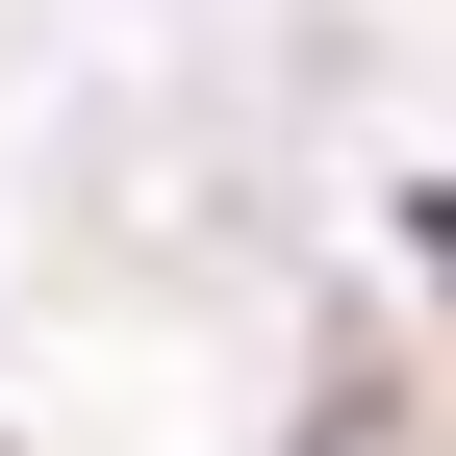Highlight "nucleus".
I'll use <instances>...</instances> for the list:
<instances>
[{"label":"nucleus","instance_id":"f257e3e1","mask_svg":"<svg viewBox=\"0 0 456 456\" xmlns=\"http://www.w3.org/2000/svg\"><path fill=\"white\" fill-rule=\"evenodd\" d=\"M431 305H456V203H431Z\"/></svg>","mask_w":456,"mask_h":456}]
</instances>
